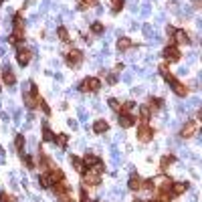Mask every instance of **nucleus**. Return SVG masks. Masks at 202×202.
Instances as JSON below:
<instances>
[{"mask_svg": "<svg viewBox=\"0 0 202 202\" xmlns=\"http://www.w3.org/2000/svg\"><path fill=\"white\" fill-rule=\"evenodd\" d=\"M160 71H162V75H164V79L168 81V83H170V87L174 89V93H176V95H180V97H184V95H186V87L176 79L174 75H170V73H168V67H166V65H162Z\"/></svg>", "mask_w": 202, "mask_h": 202, "instance_id": "obj_1", "label": "nucleus"}, {"mask_svg": "<svg viewBox=\"0 0 202 202\" xmlns=\"http://www.w3.org/2000/svg\"><path fill=\"white\" fill-rule=\"evenodd\" d=\"M99 87H101V83H99V79H95V77H87L85 81L79 83L81 91H97Z\"/></svg>", "mask_w": 202, "mask_h": 202, "instance_id": "obj_2", "label": "nucleus"}, {"mask_svg": "<svg viewBox=\"0 0 202 202\" xmlns=\"http://www.w3.org/2000/svg\"><path fill=\"white\" fill-rule=\"evenodd\" d=\"M152 137H154V131H152L148 125H142V127L137 129V140H140V142L146 144V142H150Z\"/></svg>", "mask_w": 202, "mask_h": 202, "instance_id": "obj_3", "label": "nucleus"}, {"mask_svg": "<svg viewBox=\"0 0 202 202\" xmlns=\"http://www.w3.org/2000/svg\"><path fill=\"white\" fill-rule=\"evenodd\" d=\"M164 57H166L168 61H172V63H174V61H178V59H180V51H178L174 44H170V47H166V49H164Z\"/></svg>", "mask_w": 202, "mask_h": 202, "instance_id": "obj_4", "label": "nucleus"}, {"mask_svg": "<svg viewBox=\"0 0 202 202\" xmlns=\"http://www.w3.org/2000/svg\"><path fill=\"white\" fill-rule=\"evenodd\" d=\"M81 59H83V53H81V51H71V53L67 55V63H69L71 67H77L81 63Z\"/></svg>", "mask_w": 202, "mask_h": 202, "instance_id": "obj_5", "label": "nucleus"}, {"mask_svg": "<svg viewBox=\"0 0 202 202\" xmlns=\"http://www.w3.org/2000/svg\"><path fill=\"white\" fill-rule=\"evenodd\" d=\"M83 180L89 186H97L99 184V174L97 172H83Z\"/></svg>", "mask_w": 202, "mask_h": 202, "instance_id": "obj_6", "label": "nucleus"}, {"mask_svg": "<svg viewBox=\"0 0 202 202\" xmlns=\"http://www.w3.org/2000/svg\"><path fill=\"white\" fill-rule=\"evenodd\" d=\"M107 129H109V123L105 119H97L93 123V131H95V133H105Z\"/></svg>", "mask_w": 202, "mask_h": 202, "instance_id": "obj_7", "label": "nucleus"}, {"mask_svg": "<svg viewBox=\"0 0 202 202\" xmlns=\"http://www.w3.org/2000/svg\"><path fill=\"white\" fill-rule=\"evenodd\" d=\"M119 125L121 127H131L133 123H135V117L133 115H129V113H123V115H119Z\"/></svg>", "mask_w": 202, "mask_h": 202, "instance_id": "obj_8", "label": "nucleus"}, {"mask_svg": "<svg viewBox=\"0 0 202 202\" xmlns=\"http://www.w3.org/2000/svg\"><path fill=\"white\" fill-rule=\"evenodd\" d=\"M194 131H196V121H188V123L182 127V137H190Z\"/></svg>", "mask_w": 202, "mask_h": 202, "instance_id": "obj_9", "label": "nucleus"}, {"mask_svg": "<svg viewBox=\"0 0 202 202\" xmlns=\"http://www.w3.org/2000/svg\"><path fill=\"white\" fill-rule=\"evenodd\" d=\"M2 69H4V71H2V77H4V83H8V85H12V83H14V73L10 71V65H4Z\"/></svg>", "mask_w": 202, "mask_h": 202, "instance_id": "obj_10", "label": "nucleus"}, {"mask_svg": "<svg viewBox=\"0 0 202 202\" xmlns=\"http://www.w3.org/2000/svg\"><path fill=\"white\" fill-rule=\"evenodd\" d=\"M154 186H160V188H164V190H168V188L172 186V180L166 178V176H162V178H158V180H154Z\"/></svg>", "mask_w": 202, "mask_h": 202, "instance_id": "obj_11", "label": "nucleus"}, {"mask_svg": "<svg viewBox=\"0 0 202 202\" xmlns=\"http://www.w3.org/2000/svg\"><path fill=\"white\" fill-rule=\"evenodd\" d=\"M28 61H31V53L24 51V49H20V51H18V63L24 67V65H28Z\"/></svg>", "mask_w": 202, "mask_h": 202, "instance_id": "obj_12", "label": "nucleus"}, {"mask_svg": "<svg viewBox=\"0 0 202 202\" xmlns=\"http://www.w3.org/2000/svg\"><path fill=\"white\" fill-rule=\"evenodd\" d=\"M129 188H131V190H140V188H142V178L133 174V176L129 178Z\"/></svg>", "mask_w": 202, "mask_h": 202, "instance_id": "obj_13", "label": "nucleus"}, {"mask_svg": "<svg viewBox=\"0 0 202 202\" xmlns=\"http://www.w3.org/2000/svg\"><path fill=\"white\" fill-rule=\"evenodd\" d=\"M53 182H55V180H53V176H51V174L40 176V186H42V188H51V186H53Z\"/></svg>", "mask_w": 202, "mask_h": 202, "instance_id": "obj_14", "label": "nucleus"}, {"mask_svg": "<svg viewBox=\"0 0 202 202\" xmlns=\"http://www.w3.org/2000/svg\"><path fill=\"white\" fill-rule=\"evenodd\" d=\"M129 47H131V40H129V39H125V37H121V39L117 40V49H119V51H127Z\"/></svg>", "mask_w": 202, "mask_h": 202, "instance_id": "obj_15", "label": "nucleus"}, {"mask_svg": "<svg viewBox=\"0 0 202 202\" xmlns=\"http://www.w3.org/2000/svg\"><path fill=\"white\" fill-rule=\"evenodd\" d=\"M170 188H172L174 194H182V192L188 188V184H186V182H180V184H174V186H170Z\"/></svg>", "mask_w": 202, "mask_h": 202, "instance_id": "obj_16", "label": "nucleus"}, {"mask_svg": "<svg viewBox=\"0 0 202 202\" xmlns=\"http://www.w3.org/2000/svg\"><path fill=\"white\" fill-rule=\"evenodd\" d=\"M174 35H176V40H178V42H190L188 35H186L184 31H174Z\"/></svg>", "mask_w": 202, "mask_h": 202, "instance_id": "obj_17", "label": "nucleus"}, {"mask_svg": "<svg viewBox=\"0 0 202 202\" xmlns=\"http://www.w3.org/2000/svg\"><path fill=\"white\" fill-rule=\"evenodd\" d=\"M42 140H44V142H53V140H55V135H53V131H51V129H49L47 125L42 127Z\"/></svg>", "mask_w": 202, "mask_h": 202, "instance_id": "obj_18", "label": "nucleus"}, {"mask_svg": "<svg viewBox=\"0 0 202 202\" xmlns=\"http://www.w3.org/2000/svg\"><path fill=\"white\" fill-rule=\"evenodd\" d=\"M71 164H73V168H75L77 172H81V174L85 172V170H83V162H81L79 158H75V156H73V158H71Z\"/></svg>", "mask_w": 202, "mask_h": 202, "instance_id": "obj_19", "label": "nucleus"}, {"mask_svg": "<svg viewBox=\"0 0 202 202\" xmlns=\"http://www.w3.org/2000/svg\"><path fill=\"white\" fill-rule=\"evenodd\" d=\"M14 146H16V150H22V148H24V135H22V133H18V135H16Z\"/></svg>", "mask_w": 202, "mask_h": 202, "instance_id": "obj_20", "label": "nucleus"}, {"mask_svg": "<svg viewBox=\"0 0 202 202\" xmlns=\"http://www.w3.org/2000/svg\"><path fill=\"white\" fill-rule=\"evenodd\" d=\"M55 142H57L61 148H65V146H67V135H65V133H59V135L55 137Z\"/></svg>", "mask_w": 202, "mask_h": 202, "instance_id": "obj_21", "label": "nucleus"}, {"mask_svg": "<svg viewBox=\"0 0 202 202\" xmlns=\"http://www.w3.org/2000/svg\"><path fill=\"white\" fill-rule=\"evenodd\" d=\"M140 115L144 121H148L150 119V107H140Z\"/></svg>", "mask_w": 202, "mask_h": 202, "instance_id": "obj_22", "label": "nucleus"}, {"mask_svg": "<svg viewBox=\"0 0 202 202\" xmlns=\"http://www.w3.org/2000/svg\"><path fill=\"white\" fill-rule=\"evenodd\" d=\"M170 164H174V156H164L162 158V168H168Z\"/></svg>", "mask_w": 202, "mask_h": 202, "instance_id": "obj_23", "label": "nucleus"}, {"mask_svg": "<svg viewBox=\"0 0 202 202\" xmlns=\"http://www.w3.org/2000/svg\"><path fill=\"white\" fill-rule=\"evenodd\" d=\"M33 87H35V83H33V81H26V83L22 85V95H24V93H31Z\"/></svg>", "mask_w": 202, "mask_h": 202, "instance_id": "obj_24", "label": "nucleus"}, {"mask_svg": "<svg viewBox=\"0 0 202 202\" xmlns=\"http://www.w3.org/2000/svg\"><path fill=\"white\" fill-rule=\"evenodd\" d=\"M91 31H93L95 35H101V33H103V24H99V22H95V24L91 26Z\"/></svg>", "mask_w": 202, "mask_h": 202, "instance_id": "obj_25", "label": "nucleus"}, {"mask_svg": "<svg viewBox=\"0 0 202 202\" xmlns=\"http://www.w3.org/2000/svg\"><path fill=\"white\" fill-rule=\"evenodd\" d=\"M142 31H144V35H146L148 39L154 35V31H152V24H144V28H142Z\"/></svg>", "mask_w": 202, "mask_h": 202, "instance_id": "obj_26", "label": "nucleus"}, {"mask_svg": "<svg viewBox=\"0 0 202 202\" xmlns=\"http://www.w3.org/2000/svg\"><path fill=\"white\" fill-rule=\"evenodd\" d=\"M97 160H99V158H95V156H91V154H87V156H85V164H87V166H91V164H95Z\"/></svg>", "mask_w": 202, "mask_h": 202, "instance_id": "obj_27", "label": "nucleus"}, {"mask_svg": "<svg viewBox=\"0 0 202 202\" xmlns=\"http://www.w3.org/2000/svg\"><path fill=\"white\" fill-rule=\"evenodd\" d=\"M59 37L63 40H67L69 39V33H67V28H63V26H59Z\"/></svg>", "mask_w": 202, "mask_h": 202, "instance_id": "obj_28", "label": "nucleus"}, {"mask_svg": "<svg viewBox=\"0 0 202 202\" xmlns=\"http://www.w3.org/2000/svg\"><path fill=\"white\" fill-rule=\"evenodd\" d=\"M111 2H113V12H119L121 6H123V2H121V0H111Z\"/></svg>", "mask_w": 202, "mask_h": 202, "instance_id": "obj_29", "label": "nucleus"}, {"mask_svg": "<svg viewBox=\"0 0 202 202\" xmlns=\"http://www.w3.org/2000/svg\"><path fill=\"white\" fill-rule=\"evenodd\" d=\"M150 105L158 109V107H162V99H154V97H152V99H150Z\"/></svg>", "mask_w": 202, "mask_h": 202, "instance_id": "obj_30", "label": "nucleus"}, {"mask_svg": "<svg viewBox=\"0 0 202 202\" xmlns=\"http://www.w3.org/2000/svg\"><path fill=\"white\" fill-rule=\"evenodd\" d=\"M109 107L117 111V109H119V101H117V99H109Z\"/></svg>", "mask_w": 202, "mask_h": 202, "instance_id": "obj_31", "label": "nucleus"}, {"mask_svg": "<svg viewBox=\"0 0 202 202\" xmlns=\"http://www.w3.org/2000/svg\"><path fill=\"white\" fill-rule=\"evenodd\" d=\"M93 4H95V0H83L79 6H81V8H87V6H93Z\"/></svg>", "mask_w": 202, "mask_h": 202, "instance_id": "obj_32", "label": "nucleus"}, {"mask_svg": "<svg viewBox=\"0 0 202 202\" xmlns=\"http://www.w3.org/2000/svg\"><path fill=\"white\" fill-rule=\"evenodd\" d=\"M121 79L125 81V83H131V79H133V75H131V73H123V75H121Z\"/></svg>", "mask_w": 202, "mask_h": 202, "instance_id": "obj_33", "label": "nucleus"}, {"mask_svg": "<svg viewBox=\"0 0 202 202\" xmlns=\"http://www.w3.org/2000/svg\"><path fill=\"white\" fill-rule=\"evenodd\" d=\"M113 194H115L117 198H121V196H123V188H119V186H115V188H113Z\"/></svg>", "mask_w": 202, "mask_h": 202, "instance_id": "obj_34", "label": "nucleus"}, {"mask_svg": "<svg viewBox=\"0 0 202 202\" xmlns=\"http://www.w3.org/2000/svg\"><path fill=\"white\" fill-rule=\"evenodd\" d=\"M24 162H26V166H28V168H35V162H33L31 156H24Z\"/></svg>", "mask_w": 202, "mask_h": 202, "instance_id": "obj_35", "label": "nucleus"}, {"mask_svg": "<svg viewBox=\"0 0 202 202\" xmlns=\"http://www.w3.org/2000/svg\"><path fill=\"white\" fill-rule=\"evenodd\" d=\"M0 202H12V200H10V196H8V194L0 192Z\"/></svg>", "mask_w": 202, "mask_h": 202, "instance_id": "obj_36", "label": "nucleus"}, {"mask_svg": "<svg viewBox=\"0 0 202 202\" xmlns=\"http://www.w3.org/2000/svg\"><path fill=\"white\" fill-rule=\"evenodd\" d=\"M142 14H144V16H148V14H150V6H148V4H144V6H142Z\"/></svg>", "mask_w": 202, "mask_h": 202, "instance_id": "obj_37", "label": "nucleus"}, {"mask_svg": "<svg viewBox=\"0 0 202 202\" xmlns=\"http://www.w3.org/2000/svg\"><path fill=\"white\" fill-rule=\"evenodd\" d=\"M123 107L129 111V109H133V107H135V103H133V101H125V105H123Z\"/></svg>", "mask_w": 202, "mask_h": 202, "instance_id": "obj_38", "label": "nucleus"}, {"mask_svg": "<svg viewBox=\"0 0 202 202\" xmlns=\"http://www.w3.org/2000/svg\"><path fill=\"white\" fill-rule=\"evenodd\" d=\"M79 117L81 119H87V111H85L83 107H79Z\"/></svg>", "mask_w": 202, "mask_h": 202, "instance_id": "obj_39", "label": "nucleus"}, {"mask_svg": "<svg viewBox=\"0 0 202 202\" xmlns=\"http://www.w3.org/2000/svg\"><path fill=\"white\" fill-rule=\"evenodd\" d=\"M115 81H117V77H115V75H109V77H107V83H109V85H113Z\"/></svg>", "mask_w": 202, "mask_h": 202, "instance_id": "obj_40", "label": "nucleus"}, {"mask_svg": "<svg viewBox=\"0 0 202 202\" xmlns=\"http://www.w3.org/2000/svg\"><path fill=\"white\" fill-rule=\"evenodd\" d=\"M40 107H42V111H44V113H49V105H47L42 99H40Z\"/></svg>", "mask_w": 202, "mask_h": 202, "instance_id": "obj_41", "label": "nucleus"}, {"mask_svg": "<svg viewBox=\"0 0 202 202\" xmlns=\"http://www.w3.org/2000/svg\"><path fill=\"white\" fill-rule=\"evenodd\" d=\"M14 123H20V111H14Z\"/></svg>", "mask_w": 202, "mask_h": 202, "instance_id": "obj_42", "label": "nucleus"}, {"mask_svg": "<svg viewBox=\"0 0 202 202\" xmlns=\"http://www.w3.org/2000/svg\"><path fill=\"white\" fill-rule=\"evenodd\" d=\"M61 202H69V196H65V194H63V196H61Z\"/></svg>", "mask_w": 202, "mask_h": 202, "instance_id": "obj_43", "label": "nucleus"}, {"mask_svg": "<svg viewBox=\"0 0 202 202\" xmlns=\"http://www.w3.org/2000/svg\"><path fill=\"white\" fill-rule=\"evenodd\" d=\"M2 55H6V49H4V47H0V57H2Z\"/></svg>", "mask_w": 202, "mask_h": 202, "instance_id": "obj_44", "label": "nucleus"}]
</instances>
